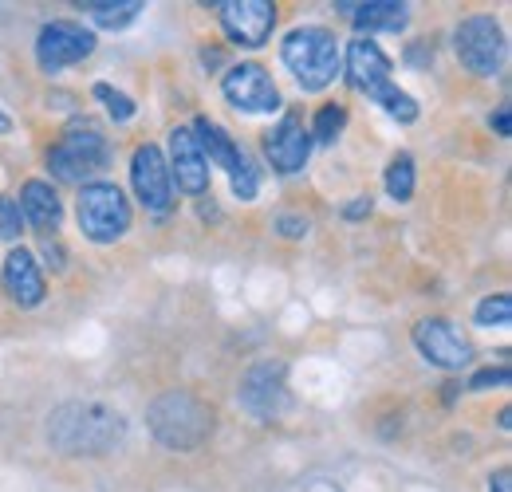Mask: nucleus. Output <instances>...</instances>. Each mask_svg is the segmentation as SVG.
I'll list each match as a JSON object with an SVG mask.
<instances>
[{
	"label": "nucleus",
	"mask_w": 512,
	"mask_h": 492,
	"mask_svg": "<svg viewBox=\"0 0 512 492\" xmlns=\"http://www.w3.org/2000/svg\"><path fill=\"white\" fill-rule=\"evenodd\" d=\"M20 233H24V217H20L16 197H0V241L16 245V241H20Z\"/></svg>",
	"instance_id": "27"
},
{
	"label": "nucleus",
	"mask_w": 512,
	"mask_h": 492,
	"mask_svg": "<svg viewBox=\"0 0 512 492\" xmlns=\"http://www.w3.org/2000/svg\"><path fill=\"white\" fill-rule=\"evenodd\" d=\"M16 205H20V217H24V225H32L36 233H56L60 229V221H64V201H60V193H56V185L52 182H40V178H32V182L20 185V197H16Z\"/></svg>",
	"instance_id": "17"
},
{
	"label": "nucleus",
	"mask_w": 512,
	"mask_h": 492,
	"mask_svg": "<svg viewBox=\"0 0 512 492\" xmlns=\"http://www.w3.org/2000/svg\"><path fill=\"white\" fill-rule=\"evenodd\" d=\"M193 138H197V146H201V154H205V162L209 166H221V170H237L241 166V158H245V150L233 142V134L225 130L221 123H213V119H193Z\"/></svg>",
	"instance_id": "19"
},
{
	"label": "nucleus",
	"mask_w": 512,
	"mask_h": 492,
	"mask_svg": "<svg viewBox=\"0 0 512 492\" xmlns=\"http://www.w3.org/2000/svg\"><path fill=\"white\" fill-rule=\"evenodd\" d=\"M453 48H457V60L469 75L493 79L501 71V60H505V32L493 16H465L453 32Z\"/></svg>",
	"instance_id": "6"
},
{
	"label": "nucleus",
	"mask_w": 512,
	"mask_h": 492,
	"mask_svg": "<svg viewBox=\"0 0 512 492\" xmlns=\"http://www.w3.org/2000/svg\"><path fill=\"white\" fill-rule=\"evenodd\" d=\"M91 95L103 103V111H107L115 123L134 119V99H130L127 91H119V87H111V83H95V87H91Z\"/></svg>",
	"instance_id": "25"
},
{
	"label": "nucleus",
	"mask_w": 512,
	"mask_h": 492,
	"mask_svg": "<svg viewBox=\"0 0 512 492\" xmlns=\"http://www.w3.org/2000/svg\"><path fill=\"white\" fill-rule=\"evenodd\" d=\"M87 8V16L99 24V28H107V32H119V28H127L130 20H138V12L146 8L142 0H91V4H83Z\"/></svg>",
	"instance_id": "20"
},
{
	"label": "nucleus",
	"mask_w": 512,
	"mask_h": 492,
	"mask_svg": "<svg viewBox=\"0 0 512 492\" xmlns=\"http://www.w3.org/2000/svg\"><path fill=\"white\" fill-rule=\"evenodd\" d=\"M497 386H509V367H485L469 378V390H497Z\"/></svg>",
	"instance_id": "28"
},
{
	"label": "nucleus",
	"mask_w": 512,
	"mask_h": 492,
	"mask_svg": "<svg viewBox=\"0 0 512 492\" xmlns=\"http://www.w3.org/2000/svg\"><path fill=\"white\" fill-rule=\"evenodd\" d=\"M489 126H493L501 138H509V134H512V107H509V103H501V107H497V115L489 119Z\"/></svg>",
	"instance_id": "31"
},
{
	"label": "nucleus",
	"mask_w": 512,
	"mask_h": 492,
	"mask_svg": "<svg viewBox=\"0 0 512 492\" xmlns=\"http://www.w3.org/2000/svg\"><path fill=\"white\" fill-rule=\"evenodd\" d=\"M127 437V418L103 402H64L48 418V441L67 457H103Z\"/></svg>",
	"instance_id": "1"
},
{
	"label": "nucleus",
	"mask_w": 512,
	"mask_h": 492,
	"mask_svg": "<svg viewBox=\"0 0 512 492\" xmlns=\"http://www.w3.org/2000/svg\"><path fill=\"white\" fill-rule=\"evenodd\" d=\"M371 209H375V201L367 193H359V197H351L343 205V221H363V217H371Z\"/></svg>",
	"instance_id": "30"
},
{
	"label": "nucleus",
	"mask_w": 512,
	"mask_h": 492,
	"mask_svg": "<svg viewBox=\"0 0 512 492\" xmlns=\"http://www.w3.org/2000/svg\"><path fill=\"white\" fill-rule=\"evenodd\" d=\"M225 36L237 48H264L276 28V4L272 0H221L213 4Z\"/></svg>",
	"instance_id": "10"
},
{
	"label": "nucleus",
	"mask_w": 512,
	"mask_h": 492,
	"mask_svg": "<svg viewBox=\"0 0 512 492\" xmlns=\"http://www.w3.org/2000/svg\"><path fill=\"white\" fill-rule=\"evenodd\" d=\"M343 126H347V111L339 107V103H327V107H320L316 111V123H312V138L316 142H323V146H331L339 134H343Z\"/></svg>",
	"instance_id": "24"
},
{
	"label": "nucleus",
	"mask_w": 512,
	"mask_h": 492,
	"mask_svg": "<svg viewBox=\"0 0 512 492\" xmlns=\"http://www.w3.org/2000/svg\"><path fill=\"white\" fill-rule=\"evenodd\" d=\"M343 16H351V24L359 32H402L406 20H410V4H398V0H363V4H335Z\"/></svg>",
	"instance_id": "18"
},
{
	"label": "nucleus",
	"mask_w": 512,
	"mask_h": 492,
	"mask_svg": "<svg viewBox=\"0 0 512 492\" xmlns=\"http://www.w3.org/2000/svg\"><path fill=\"white\" fill-rule=\"evenodd\" d=\"M390 71H394V63H390V56H386L375 40L363 36V40H351V44H347V79H351V87L363 91L367 99L390 83Z\"/></svg>",
	"instance_id": "16"
},
{
	"label": "nucleus",
	"mask_w": 512,
	"mask_h": 492,
	"mask_svg": "<svg viewBox=\"0 0 512 492\" xmlns=\"http://www.w3.org/2000/svg\"><path fill=\"white\" fill-rule=\"evenodd\" d=\"M308 154H312V134H308V126H304V119L296 111L280 115V123L264 134V158L284 178L300 174L308 166Z\"/></svg>",
	"instance_id": "13"
},
{
	"label": "nucleus",
	"mask_w": 512,
	"mask_h": 492,
	"mask_svg": "<svg viewBox=\"0 0 512 492\" xmlns=\"http://www.w3.org/2000/svg\"><path fill=\"white\" fill-rule=\"evenodd\" d=\"M280 60L292 71V79L304 87V91H323L335 83L339 75V44L335 36L320 28V24H304V28H292L280 44Z\"/></svg>",
	"instance_id": "3"
},
{
	"label": "nucleus",
	"mask_w": 512,
	"mask_h": 492,
	"mask_svg": "<svg viewBox=\"0 0 512 492\" xmlns=\"http://www.w3.org/2000/svg\"><path fill=\"white\" fill-rule=\"evenodd\" d=\"M166 166H170V178H174V185L182 193L201 197L209 189V162H205V154H201L190 126H174L170 130V158H166Z\"/></svg>",
	"instance_id": "15"
},
{
	"label": "nucleus",
	"mask_w": 512,
	"mask_h": 492,
	"mask_svg": "<svg viewBox=\"0 0 512 492\" xmlns=\"http://www.w3.org/2000/svg\"><path fill=\"white\" fill-rule=\"evenodd\" d=\"M0 288L8 292V300H12L16 308H40L44 296H48L40 260H36L28 248H12V252L4 256V268H0Z\"/></svg>",
	"instance_id": "14"
},
{
	"label": "nucleus",
	"mask_w": 512,
	"mask_h": 492,
	"mask_svg": "<svg viewBox=\"0 0 512 492\" xmlns=\"http://www.w3.org/2000/svg\"><path fill=\"white\" fill-rule=\"evenodd\" d=\"M75 221L87 241L115 245L130 233V201L115 182H87L75 197Z\"/></svg>",
	"instance_id": "4"
},
{
	"label": "nucleus",
	"mask_w": 512,
	"mask_h": 492,
	"mask_svg": "<svg viewBox=\"0 0 512 492\" xmlns=\"http://www.w3.org/2000/svg\"><path fill=\"white\" fill-rule=\"evenodd\" d=\"M229 182H233V193L241 201H256V193H260V170H256L249 158H241V166L229 174Z\"/></svg>",
	"instance_id": "26"
},
{
	"label": "nucleus",
	"mask_w": 512,
	"mask_h": 492,
	"mask_svg": "<svg viewBox=\"0 0 512 492\" xmlns=\"http://www.w3.org/2000/svg\"><path fill=\"white\" fill-rule=\"evenodd\" d=\"M414 347L430 367L465 370L473 363V343L449 323V319H422L414 323Z\"/></svg>",
	"instance_id": "12"
},
{
	"label": "nucleus",
	"mask_w": 512,
	"mask_h": 492,
	"mask_svg": "<svg viewBox=\"0 0 512 492\" xmlns=\"http://www.w3.org/2000/svg\"><path fill=\"white\" fill-rule=\"evenodd\" d=\"M107 162H111V146L99 134V126L87 123V119L67 126L64 138L48 150L52 174L60 182H71V185H87V178H95V174L107 170Z\"/></svg>",
	"instance_id": "5"
},
{
	"label": "nucleus",
	"mask_w": 512,
	"mask_h": 492,
	"mask_svg": "<svg viewBox=\"0 0 512 492\" xmlns=\"http://www.w3.org/2000/svg\"><path fill=\"white\" fill-rule=\"evenodd\" d=\"M489 492H512V473H509V469H497V473L489 477Z\"/></svg>",
	"instance_id": "33"
},
{
	"label": "nucleus",
	"mask_w": 512,
	"mask_h": 492,
	"mask_svg": "<svg viewBox=\"0 0 512 492\" xmlns=\"http://www.w3.org/2000/svg\"><path fill=\"white\" fill-rule=\"evenodd\" d=\"M383 182H386V193H390L394 201H410V197H414V158H410L406 150L390 158Z\"/></svg>",
	"instance_id": "21"
},
{
	"label": "nucleus",
	"mask_w": 512,
	"mask_h": 492,
	"mask_svg": "<svg viewBox=\"0 0 512 492\" xmlns=\"http://www.w3.org/2000/svg\"><path fill=\"white\" fill-rule=\"evenodd\" d=\"M130 185H134V197L150 213H166L174 205V178H170L166 154L158 146H150V142L130 154Z\"/></svg>",
	"instance_id": "11"
},
{
	"label": "nucleus",
	"mask_w": 512,
	"mask_h": 492,
	"mask_svg": "<svg viewBox=\"0 0 512 492\" xmlns=\"http://www.w3.org/2000/svg\"><path fill=\"white\" fill-rule=\"evenodd\" d=\"M95 44L99 40H95L91 28H83L75 20H48L40 28V36H36V63H40V71L56 75L64 67H75V63L87 60L95 52Z\"/></svg>",
	"instance_id": "8"
},
{
	"label": "nucleus",
	"mask_w": 512,
	"mask_h": 492,
	"mask_svg": "<svg viewBox=\"0 0 512 492\" xmlns=\"http://www.w3.org/2000/svg\"><path fill=\"white\" fill-rule=\"evenodd\" d=\"M276 229H280V237H288V241L308 237V221L296 217V213H280V217H276Z\"/></svg>",
	"instance_id": "29"
},
{
	"label": "nucleus",
	"mask_w": 512,
	"mask_h": 492,
	"mask_svg": "<svg viewBox=\"0 0 512 492\" xmlns=\"http://www.w3.org/2000/svg\"><path fill=\"white\" fill-rule=\"evenodd\" d=\"M40 256H44V260H48L56 272H64V248L56 245L52 237H44V245H40Z\"/></svg>",
	"instance_id": "32"
},
{
	"label": "nucleus",
	"mask_w": 512,
	"mask_h": 492,
	"mask_svg": "<svg viewBox=\"0 0 512 492\" xmlns=\"http://www.w3.org/2000/svg\"><path fill=\"white\" fill-rule=\"evenodd\" d=\"M477 327H509L512 323V296L509 292H497V296H485L477 311H473Z\"/></svg>",
	"instance_id": "23"
},
{
	"label": "nucleus",
	"mask_w": 512,
	"mask_h": 492,
	"mask_svg": "<svg viewBox=\"0 0 512 492\" xmlns=\"http://www.w3.org/2000/svg\"><path fill=\"white\" fill-rule=\"evenodd\" d=\"M237 402L253 414L256 422H276L288 414L292 394H288V370L284 363H256L245 370L241 386H237Z\"/></svg>",
	"instance_id": "7"
},
{
	"label": "nucleus",
	"mask_w": 512,
	"mask_h": 492,
	"mask_svg": "<svg viewBox=\"0 0 512 492\" xmlns=\"http://www.w3.org/2000/svg\"><path fill=\"white\" fill-rule=\"evenodd\" d=\"M8 130H12V119H8L4 111H0V134H8Z\"/></svg>",
	"instance_id": "34"
},
{
	"label": "nucleus",
	"mask_w": 512,
	"mask_h": 492,
	"mask_svg": "<svg viewBox=\"0 0 512 492\" xmlns=\"http://www.w3.org/2000/svg\"><path fill=\"white\" fill-rule=\"evenodd\" d=\"M371 99L383 107L394 123H414V119H418V103H414V99H410L402 87H394V83H386L383 91H375Z\"/></svg>",
	"instance_id": "22"
},
{
	"label": "nucleus",
	"mask_w": 512,
	"mask_h": 492,
	"mask_svg": "<svg viewBox=\"0 0 512 492\" xmlns=\"http://www.w3.org/2000/svg\"><path fill=\"white\" fill-rule=\"evenodd\" d=\"M146 426L154 433V441L170 453H193L213 437V410L193 398L190 390H170L162 398L150 402L146 410Z\"/></svg>",
	"instance_id": "2"
},
{
	"label": "nucleus",
	"mask_w": 512,
	"mask_h": 492,
	"mask_svg": "<svg viewBox=\"0 0 512 492\" xmlns=\"http://www.w3.org/2000/svg\"><path fill=\"white\" fill-rule=\"evenodd\" d=\"M221 95L241 111V115H272L280 111V87L260 63H233L221 79Z\"/></svg>",
	"instance_id": "9"
}]
</instances>
